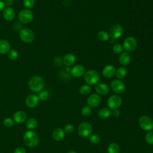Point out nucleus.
<instances>
[{
	"mask_svg": "<svg viewBox=\"0 0 153 153\" xmlns=\"http://www.w3.org/2000/svg\"><path fill=\"white\" fill-rule=\"evenodd\" d=\"M145 141L149 145H153V131H149L145 136Z\"/></svg>",
	"mask_w": 153,
	"mask_h": 153,
	"instance_id": "32",
	"label": "nucleus"
},
{
	"mask_svg": "<svg viewBox=\"0 0 153 153\" xmlns=\"http://www.w3.org/2000/svg\"><path fill=\"white\" fill-rule=\"evenodd\" d=\"M91 112V108L89 106H84L81 109L82 115L84 116H88Z\"/></svg>",
	"mask_w": 153,
	"mask_h": 153,
	"instance_id": "34",
	"label": "nucleus"
},
{
	"mask_svg": "<svg viewBox=\"0 0 153 153\" xmlns=\"http://www.w3.org/2000/svg\"><path fill=\"white\" fill-rule=\"evenodd\" d=\"M14 153H26V150L23 147H17L15 149Z\"/></svg>",
	"mask_w": 153,
	"mask_h": 153,
	"instance_id": "38",
	"label": "nucleus"
},
{
	"mask_svg": "<svg viewBox=\"0 0 153 153\" xmlns=\"http://www.w3.org/2000/svg\"><path fill=\"white\" fill-rule=\"evenodd\" d=\"M19 36L22 41L26 43H30L33 41L34 33L30 29L23 28L19 31Z\"/></svg>",
	"mask_w": 153,
	"mask_h": 153,
	"instance_id": "6",
	"label": "nucleus"
},
{
	"mask_svg": "<svg viewBox=\"0 0 153 153\" xmlns=\"http://www.w3.org/2000/svg\"><path fill=\"white\" fill-rule=\"evenodd\" d=\"M29 86L32 91L40 92L44 87V81L39 76H33L29 81Z\"/></svg>",
	"mask_w": 153,
	"mask_h": 153,
	"instance_id": "3",
	"label": "nucleus"
},
{
	"mask_svg": "<svg viewBox=\"0 0 153 153\" xmlns=\"http://www.w3.org/2000/svg\"><path fill=\"white\" fill-rule=\"evenodd\" d=\"M100 75L95 70L90 69L85 72L84 75V79L85 82L89 85L97 84L100 81Z\"/></svg>",
	"mask_w": 153,
	"mask_h": 153,
	"instance_id": "2",
	"label": "nucleus"
},
{
	"mask_svg": "<svg viewBox=\"0 0 153 153\" xmlns=\"http://www.w3.org/2000/svg\"><path fill=\"white\" fill-rule=\"evenodd\" d=\"M35 4V0H23V5L27 9L32 8Z\"/></svg>",
	"mask_w": 153,
	"mask_h": 153,
	"instance_id": "35",
	"label": "nucleus"
},
{
	"mask_svg": "<svg viewBox=\"0 0 153 153\" xmlns=\"http://www.w3.org/2000/svg\"><path fill=\"white\" fill-rule=\"evenodd\" d=\"M39 98L35 94H30L26 99V104L29 108L36 107L39 103Z\"/></svg>",
	"mask_w": 153,
	"mask_h": 153,
	"instance_id": "14",
	"label": "nucleus"
},
{
	"mask_svg": "<svg viewBox=\"0 0 153 153\" xmlns=\"http://www.w3.org/2000/svg\"><path fill=\"white\" fill-rule=\"evenodd\" d=\"M127 71L124 67H120L115 71V75L118 79L124 78L127 75Z\"/></svg>",
	"mask_w": 153,
	"mask_h": 153,
	"instance_id": "24",
	"label": "nucleus"
},
{
	"mask_svg": "<svg viewBox=\"0 0 153 153\" xmlns=\"http://www.w3.org/2000/svg\"><path fill=\"white\" fill-rule=\"evenodd\" d=\"M63 130H64L65 133H66L67 134H70L74 131V127L71 124H68L65 126Z\"/></svg>",
	"mask_w": 153,
	"mask_h": 153,
	"instance_id": "37",
	"label": "nucleus"
},
{
	"mask_svg": "<svg viewBox=\"0 0 153 153\" xmlns=\"http://www.w3.org/2000/svg\"><path fill=\"white\" fill-rule=\"evenodd\" d=\"M3 123H4V125L7 127H12L14 123V120H12L11 118H6L4 120V121H3Z\"/></svg>",
	"mask_w": 153,
	"mask_h": 153,
	"instance_id": "36",
	"label": "nucleus"
},
{
	"mask_svg": "<svg viewBox=\"0 0 153 153\" xmlns=\"http://www.w3.org/2000/svg\"><path fill=\"white\" fill-rule=\"evenodd\" d=\"M4 3L7 6H11L14 3V0H4Z\"/></svg>",
	"mask_w": 153,
	"mask_h": 153,
	"instance_id": "39",
	"label": "nucleus"
},
{
	"mask_svg": "<svg viewBox=\"0 0 153 153\" xmlns=\"http://www.w3.org/2000/svg\"><path fill=\"white\" fill-rule=\"evenodd\" d=\"M137 40L132 36L127 37L123 41V47L124 50L128 52L133 51L137 47Z\"/></svg>",
	"mask_w": 153,
	"mask_h": 153,
	"instance_id": "9",
	"label": "nucleus"
},
{
	"mask_svg": "<svg viewBox=\"0 0 153 153\" xmlns=\"http://www.w3.org/2000/svg\"><path fill=\"white\" fill-rule=\"evenodd\" d=\"M139 124L145 131H151L153 128V120L147 115H142L139 118Z\"/></svg>",
	"mask_w": 153,
	"mask_h": 153,
	"instance_id": "5",
	"label": "nucleus"
},
{
	"mask_svg": "<svg viewBox=\"0 0 153 153\" xmlns=\"http://www.w3.org/2000/svg\"><path fill=\"white\" fill-rule=\"evenodd\" d=\"M122 103V98L121 96L117 94H114L111 96L107 101V104L110 109L115 110L121 106Z\"/></svg>",
	"mask_w": 153,
	"mask_h": 153,
	"instance_id": "8",
	"label": "nucleus"
},
{
	"mask_svg": "<svg viewBox=\"0 0 153 153\" xmlns=\"http://www.w3.org/2000/svg\"><path fill=\"white\" fill-rule=\"evenodd\" d=\"M3 17L7 21H11L15 17V11L11 7H7L3 10Z\"/></svg>",
	"mask_w": 153,
	"mask_h": 153,
	"instance_id": "19",
	"label": "nucleus"
},
{
	"mask_svg": "<svg viewBox=\"0 0 153 153\" xmlns=\"http://www.w3.org/2000/svg\"><path fill=\"white\" fill-rule=\"evenodd\" d=\"M123 50L124 48H123V45L121 44H116L112 47L113 52L117 54L122 53L123 51Z\"/></svg>",
	"mask_w": 153,
	"mask_h": 153,
	"instance_id": "29",
	"label": "nucleus"
},
{
	"mask_svg": "<svg viewBox=\"0 0 153 153\" xmlns=\"http://www.w3.org/2000/svg\"><path fill=\"white\" fill-rule=\"evenodd\" d=\"M8 53V57L11 60H15L18 58V53L15 50H10Z\"/></svg>",
	"mask_w": 153,
	"mask_h": 153,
	"instance_id": "31",
	"label": "nucleus"
},
{
	"mask_svg": "<svg viewBox=\"0 0 153 153\" xmlns=\"http://www.w3.org/2000/svg\"><path fill=\"white\" fill-rule=\"evenodd\" d=\"M23 141L26 145L33 148L38 145L39 142V137L35 131L33 130H28L24 134Z\"/></svg>",
	"mask_w": 153,
	"mask_h": 153,
	"instance_id": "1",
	"label": "nucleus"
},
{
	"mask_svg": "<svg viewBox=\"0 0 153 153\" xmlns=\"http://www.w3.org/2000/svg\"><path fill=\"white\" fill-rule=\"evenodd\" d=\"M76 61V57L74 54L72 53H68L65 54L63 58V63L68 67L72 66Z\"/></svg>",
	"mask_w": 153,
	"mask_h": 153,
	"instance_id": "18",
	"label": "nucleus"
},
{
	"mask_svg": "<svg viewBox=\"0 0 153 153\" xmlns=\"http://www.w3.org/2000/svg\"><path fill=\"white\" fill-rule=\"evenodd\" d=\"M4 6H5V4L4 3V1H2V0H0V12L4 10Z\"/></svg>",
	"mask_w": 153,
	"mask_h": 153,
	"instance_id": "41",
	"label": "nucleus"
},
{
	"mask_svg": "<svg viewBox=\"0 0 153 153\" xmlns=\"http://www.w3.org/2000/svg\"><path fill=\"white\" fill-rule=\"evenodd\" d=\"M120 151V146L116 143H111L108 147V153H119Z\"/></svg>",
	"mask_w": 153,
	"mask_h": 153,
	"instance_id": "27",
	"label": "nucleus"
},
{
	"mask_svg": "<svg viewBox=\"0 0 153 153\" xmlns=\"http://www.w3.org/2000/svg\"><path fill=\"white\" fill-rule=\"evenodd\" d=\"M71 74L75 78L83 76L85 74V68L81 65H76L71 69Z\"/></svg>",
	"mask_w": 153,
	"mask_h": 153,
	"instance_id": "13",
	"label": "nucleus"
},
{
	"mask_svg": "<svg viewBox=\"0 0 153 153\" xmlns=\"http://www.w3.org/2000/svg\"><path fill=\"white\" fill-rule=\"evenodd\" d=\"M120 114V111L118 110V109H115V110H114L113 111V115L115 117H118Z\"/></svg>",
	"mask_w": 153,
	"mask_h": 153,
	"instance_id": "40",
	"label": "nucleus"
},
{
	"mask_svg": "<svg viewBox=\"0 0 153 153\" xmlns=\"http://www.w3.org/2000/svg\"><path fill=\"white\" fill-rule=\"evenodd\" d=\"M10 50V43L5 40H0V53L1 54H7Z\"/></svg>",
	"mask_w": 153,
	"mask_h": 153,
	"instance_id": "22",
	"label": "nucleus"
},
{
	"mask_svg": "<svg viewBox=\"0 0 153 153\" xmlns=\"http://www.w3.org/2000/svg\"><path fill=\"white\" fill-rule=\"evenodd\" d=\"M27 118V115L23 111H18L16 112L13 115V120L17 123H22Z\"/></svg>",
	"mask_w": 153,
	"mask_h": 153,
	"instance_id": "16",
	"label": "nucleus"
},
{
	"mask_svg": "<svg viewBox=\"0 0 153 153\" xmlns=\"http://www.w3.org/2000/svg\"><path fill=\"white\" fill-rule=\"evenodd\" d=\"M90 142L93 145H97L100 142V137L96 134H91L89 136Z\"/></svg>",
	"mask_w": 153,
	"mask_h": 153,
	"instance_id": "30",
	"label": "nucleus"
},
{
	"mask_svg": "<svg viewBox=\"0 0 153 153\" xmlns=\"http://www.w3.org/2000/svg\"><path fill=\"white\" fill-rule=\"evenodd\" d=\"M53 138L56 141L62 140L65 137V131L61 128H57L53 131Z\"/></svg>",
	"mask_w": 153,
	"mask_h": 153,
	"instance_id": "20",
	"label": "nucleus"
},
{
	"mask_svg": "<svg viewBox=\"0 0 153 153\" xmlns=\"http://www.w3.org/2000/svg\"><path fill=\"white\" fill-rule=\"evenodd\" d=\"M38 97L39 100H41L42 101H45L47 99H48V98L49 97L48 92L47 91H41L39 92Z\"/></svg>",
	"mask_w": 153,
	"mask_h": 153,
	"instance_id": "33",
	"label": "nucleus"
},
{
	"mask_svg": "<svg viewBox=\"0 0 153 153\" xmlns=\"http://www.w3.org/2000/svg\"><path fill=\"white\" fill-rule=\"evenodd\" d=\"M91 91V88L89 85H82L79 88V93L83 96L88 95Z\"/></svg>",
	"mask_w": 153,
	"mask_h": 153,
	"instance_id": "28",
	"label": "nucleus"
},
{
	"mask_svg": "<svg viewBox=\"0 0 153 153\" xmlns=\"http://www.w3.org/2000/svg\"><path fill=\"white\" fill-rule=\"evenodd\" d=\"M67 153H76L75 151H70L69 152H68Z\"/></svg>",
	"mask_w": 153,
	"mask_h": 153,
	"instance_id": "42",
	"label": "nucleus"
},
{
	"mask_svg": "<svg viewBox=\"0 0 153 153\" xmlns=\"http://www.w3.org/2000/svg\"><path fill=\"white\" fill-rule=\"evenodd\" d=\"M123 33V28L119 24H115L111 26L109 30V36L113 39L120 38Z\"/></svg>",
	"mask_w": 153,
	"mask_h": 153,
	"instance_id": "10",
	"label": "nucleus"
},
{
	"mask_svg": "<svg viewBox=\"0 0 153 153\" xmlns=\"http://www.w3.org/2000/svg\"><path fill=\"white\" fill-rule=\"evenodd\" d=\"M111 115V111L107 108H103L98 112V115L100 118L106 119L109 118Z\"/></svg>",
	"mask_w": 153,
	"mask_h": 153,
	"instance_id": "23",
	"label": "nucleus"
},
{
	"mask_svg": "<svg viewBox=\"0 0 153 153\" xmlns=\"http://www.w3.org/2000/svg\"><path fill=\"white\" fill-rule=\"evenodd\" d=\"M116 69L115 68L111 65L105 66L102 70L103 75L107 78H112L115 74Z\"/></svg>",
	"mask_w": 153,
	"mask_h": 153,
	"instance_id": "15",
	"label": "nucleus"
},
{
	"mask_svg": "<svg viewBox=\"0 0 153 153\" xmlns=\"http://www.w3.org/2000/svg\"><path fill=\"white\" fill-rule=\"evenodd\" d=\"M20 22L27 24L30 23L33 19V14L29 9H23L20 11L18 15Z\"/></svg>",
	"mask_w": 153,
	"mask_h": 153,
	"instance_id": "7",
	"label": "nucleus"
},
{
	"mask_svg": "<svg viewBox=\"0 0 153 153\" xmlns=\"http://www.w3.org/2000/svg\"><path fill=\"white\" fill-rule=\"evenodd\" d=\"M95 90L98 94L105 96L108 93L109 88L105 83H97L95 87Z\"/></svg>",
	"mask_w": 153,
	"mask_h": 153,
	"instance_id": "17",
	"label": "nucleus"
},
{
	"mask_svg": "<svg viewBox=\"0 0 153 153\" xmlns=\"http://www.w3.org/2000/svg\"><path fill=\"white\" fill-rule=\"evenodd\" d=\"M111 88L114 92L117 94L123 93L126 90L124 82L119 79H114L111 81Z\"/></svg>",
	"mask_w": 153,
	"mask_h": 153,
	"instance_id": "11",
	"label": "nucleus"
},
{
	"mask_svg": "<svg viewBox=\"0 0 153 153\" xmlns=\"http://www.w3.org/2000/svg\"><path fill=\"white\" fill-rule=\"evenodd\" d=\"M87 104L91 108H96L99 105L101 102V98L98 94H92L87 99Z\"/></svg>",
	"mask_w": 153,
	"mask_h": 153,
	"instance_id": "12",
	"label": "nucleus"
},
{
	"mask_svg": "<svg viewBox=\"0 0 153 153\" xmlns=\"http://www.w3.org/2000/svg\"><path fill=\"white\" fill-rule=\"evenodd\" d=\"M38 125L37 120L34 118H30L28 119L26 123V127L27 129L32 130L36 127Z\"/></svg>",
	"mask_w": 153,
	"mask_h": 153,
	"instance_id": "25",
	"label": "nucleus"
},
{
	"mask_svg": "<svg viewBox=\"0 0 153 153\" xmlns=\"http://www.w3.org/2000/svg\"><path fill=\"white\" fill-rule=\"evenodd\" d=\"M97 37L101 41H106L109 38V35L105 30H100L97 33Z\"/></svg>",
	"mask_w": 153,
	"mask_h": 153,
	"instance_id": "26",
	"label": "nucleus"
},
{
	"mask_svg": "<svg viewBox=\"0 0 153 153\" xmlns=\"http://www.w3.org/2000/svg\"><path fill=\"white\" fill-rule=\"evenodd\" d=\"M92 126L88 122H83L79 124L78 128V133L81 137H87L91 134Z\"/></svg>",
	"mask_w": 153,
	"mask_h": 153,
	"instance_id": "4",
	"label": "nucleus"
},
{
	"mask_svg": "<svg viewBox=\"0 0 153 153\" xmlns=\"http://www.w3.org/2000/svg\"><path fill=\"white\" fill-rule=\"evenodd\" d=\"M131 61L130 56L126 52H124L120 54L119 56V62L123 66L128 65Z\"/></svg>",
	"mask_w": 153,
	"mask_h": 153,
	"instance_id": "21",
	"label": "nucleus"
}]
</instances>
